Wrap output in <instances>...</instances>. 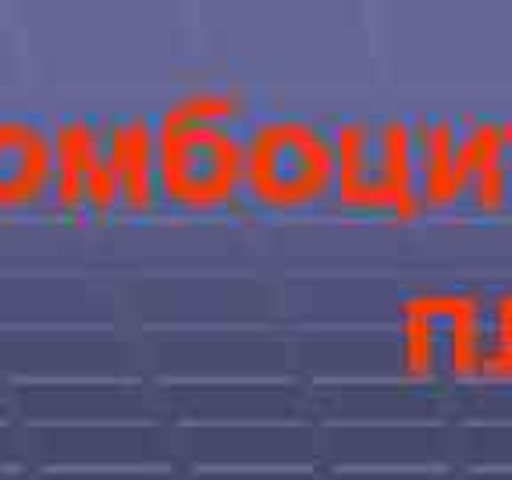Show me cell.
I'll list each match as a JSON object with an SVG mask.
<instances>
[{
  "label": "cell",
  "instance_id": "cell-1",
  "mask_svg": "<svg viewBox=\"0 0 512 480\" xmlns=\"http://www.w3.org/2000/svg\"><path fill=\"white\" fill-rule=\"evenodd\" d=\"M50 178V143L25 121H0V207L36 200Z\"/></svg>",
  "mask_w": 512,
  "mask_h": 480
},
{
  "label": "cell",
  "instance_id": "cell-2",
  "mask_svg": "<svg viewBox=\"0 0 512 480\" xmlns=\"http://www.w3.org/2000/svg\"><path fill=\"white\" fill-rule=\"evenodd\" d=\"M232 171L235 150L210 132H185L175 139V150H168V185L189 200H207L210 192L232 185Z\"/></svg>",
  "mask_w": 512,
  "mask_h": 480
}]
</instances>
